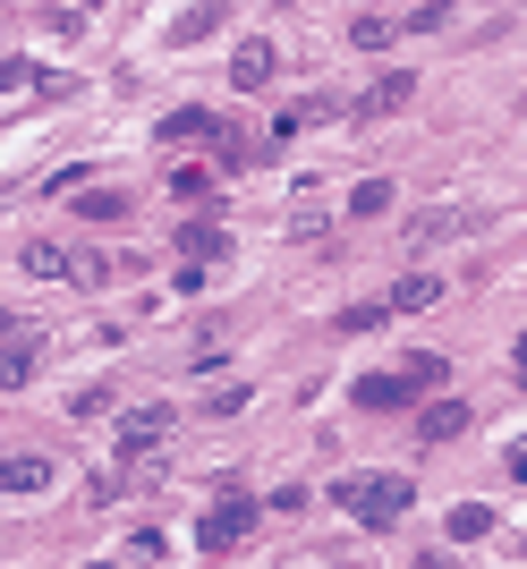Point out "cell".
<instances>
[{"label":"cell","instance_id":"obj_1","mask_svg":"<svg viewBox=\"0 0 527 569\" xmlns=\"http://www.w3.org/2000/svg\"><path fill=\"white\" fill-rule=\"evenodd\" d=\"M443 375H451V366H443V357H400V375H375V382H358V408L366 417H384V408H426L434 391H443Z\"/></svg>","mask_w":527,"mask_h":569},{"label":"cell","instance_id":"obj_2","mask_svg":"<svg viewBox=\"0 0 527 569\" xmlns=\"http://www.w3.org/2000/svg\"><path fill=\"white\" fill-rule=\"evenodd\" d=\"M408 501H417V493H408V476H384V468H375V476H340V510H349L358 527H400Z\"/></svg>","mask_w":527,"mask_h":569},{"label":"cell","instance_id":"obj_3","mask_svg":"<svg viewBox=\"0 0 527 569\" xmlns=\"http://www.w3.org/2000/svg\"><path fill=\"white\" fill-rule=\"evenodd\" d=\"M247 527H256V493H247V485H221L213 510H205V527H196V545H205V552H230Z\"/></svg>","mask_w":527,"mask_h":569},{"label":"cell","instance_id":"obj_4","mask_svg":"<svg viewBox=\"0 0 527 569\" xmlns=\"http://www.w3.org/2000/svg\"><path fill=\"white\" fill-rule=\"evenodd\" d=\"M162 442H170V408H128V417H120V451L128 459L162 451Z\"/></svg>","mask_w":527,"mask_h":569},{"label":"cell","instance_id":"obj_5","mask_svg":"<svg viewBox=\"0 0 527 569\" xmlns=\"http://www.w3.org/2000/svg\"><path fill=\"white\" fill-rule=\"evenodd\" d=\"M468 433V400H426L417 408V442H459Z\"/></svg>","mask_w":527,"mask_h":569},{"label":"cell","instance_id":"obj_6","mask_svg":"<svg viewBox=\"0 0 527 569\" xmlns=\"http://www.w3.org/2000/svg\"><path fill=\"white\" fill-rule=\"evenodd\" d=\"M162 137H170V144H221L230 128H221V119L196 102V111H170V119H162Z\"/></svg>","mask_w":527,"mask_h":569},{"label":"cell","instance_id":"obj_7","mask_svg":"<svg viewBox=\"0 0 527 569\" xmlns=\"http://www.w3.org/2000/svg\"><path fill=\"white\" fill-rule=\"evenodd\" d=\"M264 77H272V43L256 34V43H239V60H230V86H239V94H256Z\"/></svg>","mask_w":527,"mask_h":569},{"label":"cell","instance_id":"obj_8","mask_svg":"<svg viewBox=\"0 0 527 569\" xmlns=\"http://www.w3.org/2000/svg\"><path fill=\"white\" fill-rule=\"evenodd\" d=\"M221 247H230V230H213V221H188V230H179V256H188L196 272H205V263H213Z\"/></svg>","mask_w":527,"mask_h":569},{"label":"cell","instance_id":"obj_9","mask_svg":"<svg viewBox=\"0 0 527 569\" xmlns=\"http://www.w3.org/2000/svg\"><path fill=\"white\" fill-rule=\"evenodd\" d=\"M408 94H417V77H408V69H391V77H375L366 111H375V119H391V111H408Z\"/></svg>","mask_w":527,"mask_h":569},{"label":"cell","instance_id":"obj_10","mask_svg":"<svg viewBox=\"0 0 527 569\" xmlns=\"http://www.w3.org/2000/svg\"><path fill=\"white\" fill-rule=\"evenodd\" d=\"M26 272H34V281H69L77 256H69V247H51V238H34V247H26Z\"/></svg>","mask_w":527,"mask_h":569},{"label":"cell","instance_id":"obj_11","mask_svg":"<svg viewBox=\"0 0 527 569\" xmlns=\"http://www.w3.org/2000/svg\"><path fill=\"white\" fill-rule=\"evenodd\" d=\"M51 459H0V493H43Z\"/></svg>","mask_w":527,"mask_h":569},{"label":"cell","instance_id":"obj_12","mask_svg":"<svg viewBox=\"0 0 527 569\" xmlns=\"http://www.w3.org/2000/svg\"><path fill=\"white\" fill-rule=\"evenodd\" d=\"M434 298H443V281H426V272H408V281L391 289L384 307H391V315H417V307H434Z\"/></svg>","mask_w":527,"mask_h":569},{"label":"cell","instance_id":"obj_13","mask_svg":"<svg viewBox=\"0 0 527 569\" xmlns=\"http://www.w3.org/2000/svg\"><path fill=\"white\" fill-rule=\"evenodd\" d=\"M451 536H459V545L494 536V501H459V510H451Z\"/></svg>","mask_w":527,"mask_h":569},{"label":"cell","instance_id":"obj_14","mask_svg":"<svg viewBox=\"0 0 527 569\" xmlns=\"http://www.w3.org/2000/svg\"><path fill=\"white\" fill-rule=\"evenodd\" d=\"M34 375V340H0V382H26Z\"/></svg>","mask_w":527,"mask_h":569},{"label":"cell","instance_id":"obj_15","mask_svg":"<svg viewBox=\"0 0 527 569\" xmlns=\"http://www.w3.org/2000/svg\"><path fill=\"white\" fill-rule=\"evenodd\" d=\"M349 213H358V221H375V213H391V188H384V179H366V188H358V196H349Z\"/></svg>","mask_w":527,"mask_h":569},{"label":"cell","instance_id":"obj_16","mask_svg":"<svg viewBox=\"0 0 527 569\" xmlns=\"http://www.w3.org/2000/svg\"><path fill=\"white\" fill-rule=\"evenodd\" d=\"M391 34H400V26H391V18H358V26H349V43H358V51H384Z\"/></svg>","mask_w":527,"mask_h":569},{"label":"cell","instance_id":"obj_17","mask_svg":"<svg viewBox=\"0 0 527 569\" xmlns=\"http://www.w3.org/2000/svg\"><path fill=\"white\" fill-rule=\"evenodd\" d=\"M86 9H95V0H60V9H51V34H86Z\"/></svg>","mask_w":527,"mask_h":569},{"label":"cell","instance_id":"obj_18","mask_svg":"<svg viewBox=\"0 0 527 569\" xmlns=\"http://www.w3.org/2000/svg\"><path fill=\"white\" fill-rule=\"evenodd\" d=\"M18 86H51V77L26 69V60H0V94H18Z\"/></svg>","mask_w":527,"mask_h":569},{"label":"cell","instance_id":"obj_19","mask_svg":"<svg viewBox=\"0 0 527 569\" xmlns=\"http://www.w3.org/2000/svg\"><path fill=\"white\" fill-rule=\"evenodd\" d=\"M77 213H86V221H120V213H128V196H86Z\"/></svg>","mask_w":527,"mask_h":569},{"label":"cell","instance_id":"obj_20","mask_svg":"<svg viewBox=\"0 0 527 569\" xmlns=\"http://www.w3.org/2000/svg\"><path fill=\"white\" fill-rule=\"evenodd\" d=\"M510 476H519V485H527V451H510Z\"/></svg>","mask_w":527,"mask_h":569},{"label":"cell","instance_id":"obj_21","mask_svg":"<svg viewBox=\"0 0 527 569\" xmlns=\"http://www.w3.org/2000/svg\"><path fill=\"white\" fill-rule=\"evenodd\" d=\"M0 340H18V323H9V307H0Z\"/></svg>","mask_w":527,"mask_h":569}]
</instances>
